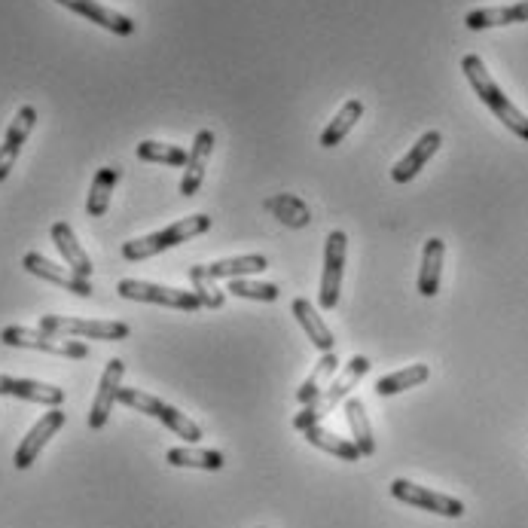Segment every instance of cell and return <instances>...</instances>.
Listing matches in <instances>:
<instances>
[{
    "label": "cell",
    "instance_id": "obj_1",
    "mask_svg": "<svg viewBox=\"0 0 528 528\" xmlns=\"http://www.w3.org/2000/svg\"><path fill=\"white\" fill-rule=\"evenodd\" d=\"M461 74L467 77V83H471V89L480 95V101L498 116V120L516 135V138H522V141H528V116L501 92V86L492 80V74L486 71V65H483V58L480 55H464L461 58Z\"/></svg>",
    "mask_w": 528,
    "mask_h": 528
},
{
    "label": "cell",
    "instance_id": "obj_2",
    "mask_svg": "<svg viewBox=\"0 0 528 528\" xmlns=\"http://www.w3.org/2000/svg\"><path fill=\"white\" fill-rule=\"evenodd\" d=\"M367 373H370V361H367L364 355H355V358H351V361L339 370V376H336L309 406H303V413L293 419V428L306 434L312 425H321L342 400H348L351 388H355Z\"/></svg>",
    "mask_w": 528,
    "mask_h": 528
},
{
    "label": "cell",
    "instance_id": "obj_3",
    "mask_svg": "<svg viewBox=\"0 0 528 528\" xmlns=\"http://www.w3.org/2000/svg\"><path fill=\"white\" fill-rule=\"evenodd\" d=\"M208 229H211V217H208V214H190V217H184V220H178V223H171V226H165V229H159V232H150V236H144V239L126 242V245H123V257H126L129 263L150 260V257H156V254H162V251H168V248H178V245H184V242L202 236V232H208Z\"/></svg>",
    "mask_w": 528,
    "mask_h": 528
},
{
    "label": "cell",
    "instance_id": "obj_4",
    "mask_svg": "<svg viewBox=\"0 0 528 528\" xmlns=\"http://www.w3.org/2000/svg\"><path fill=\"white\" fill-rule=\"evenodd\" d=\"M120 403L138 409V413H144V416H153L156 422H162L168 431L184 437L187 443H199L202 440V428L193 419H187L181 409H174L171 403H165V400H159V397H153V394H147L141 388H120Z\"/></svg>",
    "mask_w": 528,
    "mask_h": 528
},
{
    "label": "cell",
    "instance_id": "obj_5",
    "mask_svg": "<svg viewBox=\"0 0 528 528\" xmlns=\"http://www.w3.org/2000/svg\"><path fill=\"white\" fill-rule=\"evenodd\" d=\"M0 342L13 345V348H34V351H46V355H58V358H71V361H83L89 358V345L71 336H55L46 330H31V327H19L10 324L0 330Z\"/></svg>",
    "mask_w": 528,
    "mask_h": 528
},
{
    "label": "cell",
    "instance_id": "obj_6",
    "mask_svg": "<svg viewBox=\"0 0 528 528\" xmlns=\"http://www.w3.org/2000/svg\"><path fill=\"white\" fill-rule=\"evenodd\" d=\"M116 293L135 303H153V306H168V309H181V312H196L202 309L199 297L193 290H178V287H162L153 281H138V278H123L116 284Z\"/></svg>",
    "mask_w": 528,
    "mask_h": 528
},
{
    "label": "cell",
    "instance_id": "obj_7",
    "mask_svg": "<svg viewBox=\"0 0 528 528\" xmlns=\"http://www.w3.org/2000/svg\"><path fill=\"white\" fill-rule=\"evenodd\" d=\"M40 330L71 339H101V342H120L129 339L132 327L123 321H83V318H62V315H43Z\"/></svg>",
    "mask_w": 528,
    "mask_h": 528
},
{
    "label": "cell",
    "instance_id": "obj_8",
    "mask_svg": "<svg viewBox=\"0 0 528 528\" xmlns=\"http://www.w3.org/2000/svg\"><path fill=\"white\" fill-rule=\"evenodd\" d=\"M345 232L333 229L327 236V248H324V272H321V293L318 303L321 309H336L339 306V290H342V272H345Z\"/></svg>",
    "mask_w": 528,
    "mask_h": 528
},
{
    "label": "cell",
    "instance_id": "obj_9",
    "mask_svg": "<svg viewBox=\"0 0 528 528\" xmlns=\"http://www.w3.org/2000/svg\"><path fill=\"white\" fill-rule=\"evenodd\" d=\"M391 498L409 504V507H419V510H428V513H437V516H446V519H461L464 516V504L452 495H443V492H431L425 486H416L409 480H394L391 483Z\"/></svg>",
    "mask_w": 528,
    "mask_h": 528
},
{
    "label": "cell",
    "instance_id": "obj_10",
    "mask_svg": "<svg viewBox=\"0 0 528 528\" xmlns=\"http://www.w3.org/2000/svg\"><path fill=\"white\" fill-rule=\"evenodd\" d=\"M68 416H65V409L62 406H49V413L40 416V422L28 431V437H22L19 449H16V458L13 464L19 467V471H28V467L37 461V455L43 452V446L65 428Z\"/></svg>",
    "mask_w": 528,
    "mask_h": 528
},
{
    "label": "cell",
    "instance_id": "obj_11",
    "mask_svg": "<svg viewBox=\"0 0 528 528\" xmlns=\"http://www.w3.org/2000/svg\"><path fill=\"white\" fill-rule=\"evenodd\" d=\"M123 376H126V364L120 358L107 361L104 373H101V382H98V391H95V400H92V409H89V428L92 431H101L113 413V406L120 403V388H123Z\"/></svg>",
    "mask_w": 528,
    "mask_h": 528
},
{
    "label": "cell",
    "instance_id": "obj_12",
    "mask_svg": "<svg viewBox=\"0 0 528 528\" xmlns=\"http://www.w3.org/2000/svg\"><path fill=\"white\" fill-rule=\"evenodd\" d=\"M22 266H25L31 275H37V278H43V281H49V284H58V287H65V290L77 293V297H92V290H95L89 278H80V275L71 272L68 266H55L52 260H46V257L37 254V251H28V254L22 257Z\"/></svg>",
    "mask_w": 528,
    "mask_h": 528
},
{
    "label": "cell",
    "instance_id": "obj_13",
    "mask_svg": "<svg viewBox=\"0 0 528 528\" xmlns=\"http://www.w3.org/2000/svg\"><path fill=\"white\" fill-rule=\"evenodd\" d=\"M34 123H37V110L31 104L19 107V113L13 116V123L7 129L4 144H0V184H4L10 178V171L16 168V159H19V153H22V147H25L31 129H34Z\"/></svg>",
    "mask_w": 528,
    "mask_h": 528
},
{
    "label": "cell",
    "instance_id": "obj_14",
    "mask_svg": "<svg viewBox=\"0 0 528 528\" xmlns=\"http://www.w3.org/2000/svg\"><path fill=\"white\" fill-rule=\"evenodd\" d=\"M55 4L68 7L71 13H77V16H83V19H89V22H95V25L113 31V34H120V37L135 34V22H132L129 16H123V13H116V10L98 4V0H55Z\"/></svg>",
    "mask_w": 528,
    "mask_h": 528
},
{
    "label": "cell",
    "instance_id": "obj_15",
    "mask_svg": "<svg viewBox=\"0 0 528 528\" xmlns=\"http://www.w3.org/2000/svg\"><path fill=\"white\" fill-rule=\"evenodd\" d=\"M440 144H443V135L440 132H425L416 144H413V150H409L394 168H391V181L394 184H409L416 178V174L428 165V159L440 150Z\"/></svg>",
    "mask_w": 528,
    "mask_h": 528
},
{
    "label": "cell",
    "instance_id": "obj_16",
    "mask_svg": "<svg viewBox=\"0 0 528 528\" xmlns=\"http://www.w3.org/2000/svg\"><path fill=\"white\" fill-rule=\"evenodd\" d=\"M0 394L19 397V400H28V403H43V406H62L65 403V388L34 382V379H13V376H0Z\"/></svg>",
    "mask_w": 528,
    "mask_h": 528
},
{
    "label": "cell",
    "instance_id": "obj_17",
    "mask_svg": "<svg viewBox=\"0 0 528 528\" xmlns=\"http://www.w3.org/2000/svg\"><path fill=\"white\" fill-rule=\"evenodd\" d=\"M211 150H214V132L202 129L193 141V150H190V159H187V168H184L181 196H196L199 193V187L205 181V168H208Z\"/></svg>",
    "mask_w": 528,
    "mask_h": 528
},
{
    "label": "cell",
    "instance_id": "obj_18",
    "mask_svg": "<svg viewBox=\"0 0 528 528\" xmlns=\"http://www.w3.org/2000/svg\"><path fill=\"white\" fill-rule=\"evenodd\" d=\"M52 242H55V248H58V254L65 257V263H68V269L71 272H77L80 278H89L92 275V260H89V254L80 248V242H77V236H74V229L65 223V220H58V223H52Z\"/></svg>",
    "mask_w": 528,
    "mask_h": 528
},
{
    "label": "cell",
    "instance_id": "obj_19",
    "mask_svg": "<svg viewBox=\"0 0 528 528\" xmlns=\"http://www.w3.org/2000/svg\"><path fill=\"white\" fill-rule=\"evenodd\" d=\"M290 312H293V318L300 321V327L306 330V336L312 339V345L321 351V355H327V351H333V345H336V339H333V333H330V327L321 321V315L315 312V306L306 300V297H300V300H293V306H290Z\"/></svg>",
    "mask_w": 528,
    "mask_h": 528
},
{
    "label": "cell",
    "instance_id": "obj_20",
    "mask_svg": "<svg viewBox=\"0 0 528 528\" xmlns=\"http://www.w3.org/2000/svg\"><path fill=\"white\" fill-rule=\"evenodd\" d=\"M516 22H528V0L513 4V7H486V10H474L464 16V25L471 31H486L498 25H516Z\"/></svg>",
    "mask_w": 528,
    "mask_h": 528
},
{
    "label": "cell",
    "instance_id": "obj_21",
    "mask_svg": "<svg viewBox=\"0 0 528 528\" xmlns=\"http://www.w3.org/2000/svg\"><path fill=\"white\" fill-rule=\"evenodd\" d=\"M443 257H446V242L443 239H428L422 251V269H419V293L422 297H437L440 278H443Z\"/></svg>",
    "mask_w": 528,
    "mask_h": 528
},
{
    "label": "cell",
    "instance_id": "obj_22",
    "mask_svg": "<svg viewBox=\"0 0 528 528\" xmlns=\"http://www.w3.org/2000/svg\"><path fill=\"white\" fill-rule=\"evenodd\" d=\"M263 208H266L272 217H278L284 226H290V229H303V226L312 223V211H309V205H306L300 196H293V193H278V196L266 199Z\"/></svg>",
    "mask_w": 528,
    "mask_h": 528
},
{
    "label": "cell",
    "instance_id": "obj_23",
    "mask_svg": "<svg viewBox=\"0 0 528 528\" xmlns=\"http://www.w3.org/2000/svg\"><path fill=\"white\" fill-rule=\"evenodd\" d=\"M361 116H364V101H358V98H348L345 104H342V110L333 116L330 120V126L321 132V138H318V144L321 147H336L339 141H345V135L355 129L358 123H361Z\"/></svg>",
    "mask_w": 528,
    "mask_h": 528
},
{
    "label": "cell",
    "instance_id": "obj_24",
    "mask_svg": "<svg viewBox=\"0 0 528 528\" xmlns=\"http://www.w3.org/2000/svg\"><path fill=\"white\" fill-rule=\"evenodd\" d=\"M342 409H345V419H348L351 440H355V446H358L364 455H373V452H376V440H373V428H370V419H367V406H364V400L348 397Z\"/></svg>",
    "mask_w": 528,
    "mask_h": 528
},
{
    "label": "cell",
    "instance_id": "obj_25",
    "mask_svg": "<svg viewBox=\"0 0 528 528\" xmlns=\"http://www.w3.org/2000/svg\"><path fill=\"white\" fill-rule=\"evenodd\" d=\"M165 461L171 467H196V471H220V467L226 464L223 452H217V449H190V446L168 449Z\"/></svg>",
    "mask_w": 528,
    "mask_h": 528
},
{
    "label": "cell",
    "instance_id": "obj_26",
    "mask_svg": "<svg viewBox=\"0 0 528 528\" xmlns=\"http://www.w3.org/2000/svg\"><path fill=\"white\" fill-rule=\"evenodd\" d=\"M116 181H120V168L116 165H107L95 174V181L89 187V199H86V214L89 217H104L107 208H110V193L116 187Z\"/></svg>",
    "mask_w": 528,
    "mask_h": 528
},
{
    "label": "cell",
    "instance_id": "obj_27",
    "mask_svg": "<svg viewBox=\"0 0 528 528\" xmlns=\"http://www.w3.org/2000/svg\"><path fill=\"white\" fill-rule=\"evenodd\" d=\"M266 269H269V260L263 254H245V257H229V260L208 263L211 278H248V275H260Z\"/></svg>",
    "mask_w": 528,
    "mask_h": 528
},
{
    "label": "cell",
    "instance_id": "obj_28",
    "mask_svg": "<svg viewBox=\"0 0 528 528\" xmlns=\"http://www.w3.org/2000/svg\"><path fill=\"white\" fill-rule=\"evenodd\" d=\"M306 440H309L312 446H318V449H324V452L342 458V461H361V455H364V452L355 446V440H345V437L327 431L324 425H312V428L306 431Z\"/></svg>",
    "mask_w": 528,
    "mask_h": 528
},
{
    "label": "cell",
    "instance_id": "obj_29",
    "mask_svg": "<svg viewBox=\"0 0 528 528\" xmlns=\"http://www.w3.org/2000/svg\"><path fill=\"white\" fill-rule=\"evenodd\" d=\"M431 376V367L428 364H413V367H406V370H397V373H388L376 382V394L382 397H391V394H400V391H409V388H416L422 382H428Z\"/></svg>",
    "mask_w": 528,
    "mask_h": 528
},
{
    "label": "cell",
    "instance_id": "obj_30",
    "mask_svg": "<svg viewBox=\"0 0 528 528\" xmlns=\"http://www.w3.org/2000/svg\"><path fill=\"white\" fill-rule=\"evenodd\" d=\"M339 370V358L333 355V351H327V355H321V361L315 364V370H312V376L297 388V403L300 406H309L321 391H324V385H327V379L333 376Z\"/></svg>",
    "mask_w": 528,
    "mask_h": 528
},
{
    "label": "cell",
    "instance_id": "obj_31",
    "mask_svg": "<svg viewBox=\"0 0 528 528\" xmlns=\"http://www.w3.org/2000/svg\"><path fill=\"white\" fill-rule=\"evenodd\" d=\"M138 159L174 165V168H187L190 153L181 150V147H174V144H162V141H141V144H138Z\"/></svg>",
    "mask_w": 528,
    "mask_h": 528
},
{
    "label": "cell",
    "instance_id": "obj_32",
    "mask_svg": "<svg viewBox=\"0 0 528 528\" xmlns=\"http://www.w3.org/2000/svg\"><path fill=\"white\" fill-rule=\"evenodd\" d=\"M232 297L239 300H257V303H275L278 300V284H269V281H248V278H229V287H226Z\"/></svg>",
    "mask_w": 528,
    "mask_h": 528
},
{
    "label": "cell",
    "instance_id": "obj_33",
    "mask_svg": "<svg viewBox=\"0 0 528 528\" xmlns=\"http://www.w3.org/2000/svg\"><path fill=\"white\" fill-rule=\"evenodd\" d=\"M190 281H193V293L199 297L202 309H220L223 306V293L214 284L217 278H211L208 266H190Z\"/></svg>",
    "mask_w": 528,
    "mask_h": 528
}]
</instances>
